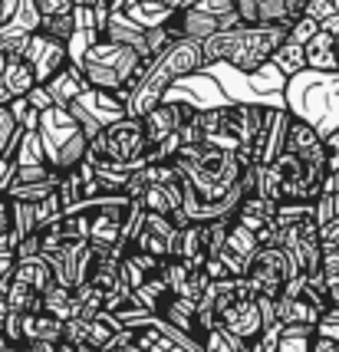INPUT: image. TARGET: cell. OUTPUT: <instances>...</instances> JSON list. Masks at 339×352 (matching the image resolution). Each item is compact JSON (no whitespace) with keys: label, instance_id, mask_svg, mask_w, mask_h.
Wrapping results in <instances>:
<instances>
[{"label":"cell","instance_id":"7a4b0ae2","mask_svg":"<svg viewBox=\"0 0 339 352\" xmlns=\"http://www.w3.org/2000/svg\"><path fill=\"white\" fill-rule=\"evenodd\" d=\"M287 40H290V23H254V27L241 23L234 30H221L208 36L201 50H204L208 66L228 63L234 69H241L244 76H257Z\"/></svg>","mask_w":339,"mask_h":352},{"label":"cell","instance_id":"8d00e7d4","mask_svg":"<svg viewBox=\"0 0 339 352\" xmlns=\"http://www.w3.org/2000/svg\"><path fill=\"white\" fill-rule=\"evenodd\" d=\"M3 201H7V195H3V191H0V204H3Z\"/></svg>","mask_w":339,"mask_h":352},{"label":"cell","instance_id":"9c48e42d","mask_svg":"<svg viewBox=\"0 0 339 352\" xmlns=\"http://www.w3.org/2000/svg\"><path fill=\"white\" fill-rule=\"evenodd\" d=\"M217 326H221V329H228L231 336L244 339V342H257V339L263 336V313H261L257 296L234 303V307L217 320Z\"/></svg>","mask_w":339,"mask_h":352},{"label":"cell","instance_id":"4fadbf2b","mask_svg":"<svg viewBox=\"0 0 339 352\" xmlns=\"http://www.w3.org/2000/svg\"><path fill=\"white\" fill-rule=\"evenodd\" d=\"M274 214H277V204L274 201L261 198V195H250V198H244L241 204H237V211H234V221L241 224V228L247 230H257L267 228L270 221H274Z\"/></svg>","mask_w":339,"mask_h":352},{"label":"cell","instance_id":"836d02e7","mask_svg":"<svg viewBox=\"0 0 339 352\" xmlns=\"http://www.w3.org/2000/svg\"><path fill=\"white\" fill-rule=\"evenodd\" d=\"M109 352H145V349H142V346H135V342H132V346H122V349H109Z\"/></svg>","mask_w":339,"mask_h":352},{"label":"cell","instance_id":"f1b7e54d","mask_svg":"<svg viewBox=\"0 0 339 352\" xmlns=\"http://www.w3.org/2000/svg\"><path fill=\"white\" fill-rule=\"evenodd\" d=\"M14 267H17L14 254H0V280H7V276L14 274Z\"/></svg>","mask_w":339,"mask_h":352},{"label":"cell","instance_id":"74e56055","mask_svg":"<svg viewBox=\"0 0 339 352\" xmlns=\"http://www.w3.org/2000/svg\"><path fill=\"white\" fill-rule=\"evenodd\" d=\"M336 14H339V0H336Z\"/></svg>","mask_w":339,"mask_h":352},{"label":"cell","instance_id":"e0dca14e","mask_svg":"<svg viewBox=\"0 0 339 352\" xmlns=\"http://www.w3.org/2000/svg\"><path fill=\"white\" fill-rule=\"evenodd\" d=\"M316 145H323V135L307 122V119H296L293 116L290 125H287V142H283V152H309V148H316Z\"/></svg>","mask_w":339,"mask_h":352},{"label":"cell","instance_id":"d6a6232c","mask_svg":"<svg viewBox=\"0 0 339 352\" xmlns=\"http://www.w3.org/2000/svg\"><path fill=\"white\" fill-rule=\"evenodd\" d=\"M56 352H83V349H79V346H73V342H60V346H56Z\"/></svg>","mask_w":339,"mask_h":352},{"label":"cell","instance_id":"52a82bcc","mask_svg":"<svg viewBox=\"0 0 339 352\" xmlns=\"http://www.w3.org/2000/svg\"><path fill=\"white\" fill-rule=\"evenodd\" d=\"M23 60L33 66V73H36V86H47L60 69L69 66V46L36 30V33H30V40H27Z\"/></svg>","mask_w":339,"mask_h":352},{"label":"cell","instance_id":"6da1fadb","mask_svg":"<svg viewBox=\"0 0 339 352\" xmlns=\"http://www.w3.org/2000/svg\"><path fill=\"white\" fill-rule=\"evenodd\" d=\"M201 69H208V60H204L201 43L185 40V36L175 40V43H168L158 56L149 60L142 79L132 86V92L125 96V116L142 119V116L152 112L158 102H165V96L171 92V86H175L178 79L195 76Z\"/></svg>","mask_w":339,"mask_h":352},{"label":"cell","instance_id":"30bf717a","mask_svg":"<svg viewBox=\"0 0 339 352\" xmlns=\"http://www.w3.org/2000/svg\"><path fill=\"white\" fill-rule=\"evenodd\" d=\"M257 250H261L257 234H254V230H247V228H241V224L234 221L231 230H228V244H224V250H221L217 257H221V263L228 267V274L231 276H244Z\"/></svg>","mask_w":339,"mask_h":352},{"label":"cell","instance_id":"603a6c76","mask_svg":"<svg viewBox=\"0 0 339 352\" xmlns=\"http://www.w3.org/2000/svg\"><path fill=\"white\" fill-rule=\"evenodd\" d=\"M316 336L336 339L339 342V307H329L323 316H320V322H316Z\"/></svg>","mask_w":339,"mask_h":352},{"label":"cell","instance_id":"ac0fdd59","mask_svg":"<svg viewBox=\"0 0 339 352\" xmlns=\"http://www.w3.org/2000/svg\"><path fill=\"white\" fill-rule=\"evenodd\" d=\"M43 313H50V316H56V320H63V322L76 320V296H73V290L53 283V287L43 293Z\"/></svg>","mask_w":339,"mask_h":352},{"label":"cell","instance_id":"4316f807","mask_svg":"<svg viewBox=\"0 0 339 352\" xmlns=\"http://www.w3.org/2000/svg\"><path fill=\"white\" fill-rule=\"evenodd\" d=\"M320 241H323V247H339V217H333L326 228H320Z\"/></svg>","mask_w":339,"mask_h":352},{"label":"cell","instance_id":"484cf974","mask_svg":"<svg viewBox=\"0 0 339 352\" xmlns=\"http://www.w3.org/2000/svg\"><path fill=\"white\" fill-rule=\"evenodd\" d=\"M27 102H30L36 112H47V109H53V96H50L47 86H33L30 96H27Z\"/></svg>","mask_w":339,"mask_h":352},{"label":"cell","instance_id":"277c9868","mask_svg":"<svg viewBox=\"0 0 339 352\" xmlns=\"http://www.w3.org/2000/svg\"><path fill=\"white\" fill-rule=\"evenodd\" d=\"M86 162L89 165H109V168H119V171H135L142 165L155 162V148H152V142H149V135H145L142 119L125 116L119 122L106 125L89 142Z\"/></svg>","mask_w":339,"mask_h":352},{"label":"cell","instance_id":"4dcf8cb0","mask_svg":"<svg viewBox=\"0 0 339 352\" xmlns=\"http://www.w3.org/2000/svg\"><path fill=\"white\" fill-rule=\"evenodd\" d=\"M326 195H339V168L333 171V175H329V178H326V188H323Z\"/></svg>","mask_w":339,"mask_h":352},{"label":"cell","instance_id":"83f0119b","mask_svg":"<svg viewBox=\"0 0 339 352\" xmlns=\"http://www.w3.org/2000/svg\"><path fill=\"white\" fill-rule=\"evenodd\" d=\"M309 352H339V342L336 339H326V336H313Z\"/></svg>","mask_w":339,"mask_h":352},{"label":"cell","instance_id":"cb8c5ba5","mask_svg":"<svg viewBox=\"0 0 339 352\" xmlns=\"http://www.w3.org/2000/svg\"><path fill=\"white\" fill-rule=\"evenodd\" d=\"M43 254V234H27L20 244H17V261H27V257H40Z\"/></svg>","mask_w":339,"mask_h":352},{"label":"cell","instance_id":"d6986e66","mask_svg":"<svg viewBox=\"0 0 339 352\" xmlns=\"http://www.w3.org/2000/svg\"><path fill=\"white\" fill-rule=\"evenodd\" d=\"M20 138H23V129L14 119L10 106H0V158L3 162H14L17 148H20Z\"/></svg>","mask_w":339,"mask_h":352},{"label":"cell","instance_id":"d4e9b609","mask_svg":"<svg viewBox=\"0 0 339 352\" xmlns=\"http://www.w3.org/2000/svg\"><path fill=\"white\" fill-rule=\"evenodd\" d=\"M36 3V14L40 20L43 16H56V14H73L76 7H73V0H33Z\"/></svg>","mask_w":339,"mask_h":352},{"label":"cell","instance_id":"e575fe53","mask_svg":"<svg viewBox=\"0 0 339 352\" xmlns=\"http://www.w3.org/2000/svg\"><path fill=\"white\" fill-rule=\"evenodd\" d=\"M3 63H7V56H3V50H0V66H3Z\"/></svg>","mask_w":339,"mask_h":352},{"label":"cell","instance_id":"ba28073f","mask_svg":"<svg viewBox=\"0 0 339 352\" xmlns=\"http://www.w3.org/2000/svg\"><path fill=\"white\" fill-rule=\"evenodd\" d=\"M290 112L283 106L267 109V119H263L261 132L250 145V165H270L280 152H283V142H287V125H290Z\"/></svg>","mask_w":339,"mask_h":352},{"label":"cell","instance_id":"7402d4cb","mask_svg":"<svg viewBox=\"0 0 339 352\" xmlns=\"http://www.w3.org/2000/svg\"><path fill=\"white\" fill-rule=\"evenodd\" d=\"M316 33H320V23H316L313 16H307V14H300L290 23V40H293V43H300V46H307Z\"/></svg>","mask_w":339,"mask_h":352},{"label":"cell","instance_id":"5bb4252c","mask_svg":"<svg viewBox=\"0 0 339 352\" xmlns=\"http://www.w3.org/2000/svg\"><path fill=\"white\" fill-rule=\"evenodd\" d=\"M0 73H3V86L10 92V99H27L30 89L36 86V73H33V66L23 56H7Z\"/></svg>","mask_w":339,"mask_h":352},{"label":"cell","instance_id":"2e32d148","mask_svg":"<svg viewBox=\"0 0 339 352\" xmlns=\"http://www.w3.org/2000/svg\"><path fill=\"white\" fill-rule=\"evenodd\" d=\"M66 322L50 313H27L23 316V339L27 342H63Z\"/></svg>","mask_w":339,"mask_h":352},{"label":"cell","instance_id":"f546056e","mask_svg":"<svg viewBox=\"0 0 339 352\" xmlns=\"http://www.w3.org/2000/svg\"><path fill=\"white\" fill-rule=\"evenodd\" d=\"M56 346L60 342H27L23 349H17V352H56Z\"/></svg>","mask_w":339,"mask_h":352},{"label":"cell","instance_id":"ffe728a7","mask_svg":"<svg viewBox=\"0 0 339 352\" xmlns=\"http://www.w3.org/2000/svg\"><path fill=\"white\" fill-rule=\"evenodd\" d=\"M270 66H277L280 76H296V73L307 69V50H303L300 43H293V40H287V43L274 53Z\"/></svg>","mask_w":339,"mask_h":352},{"label":"cell","instance_id":"d590c367","mask_svg":"<svg viewBox=\"0 0 339 352\" xmlns=\"http://www.w3.org/2000/svg\"><path fill=\"white\" fill-rule=\"evenodd\" d=\"M336 60H339V33H336Z\"/></svg>","mask_w":339,"mask_h":352},{"label":"cell","instance_id":"8992f818","mask_svg":"<svg viewBox=\"0 0 339 352\" xmlns=\"http://www.w3.org/2000/svg\"><path fill=\"white\" fill-rule=\"evenodd\" d=\"M280 247L290 254L296 270L303 276H316L323 267V241H320V224L316 217L296 221V224H283L280 228Z\"/></svg>","mask_w":339,"mask_h":352},{"label":"cell","instance_id":"5b68a950","mask_svg":"<svg viewBox=\"0 0 339 352\" xmlns=\"http://www.w3.org/2000/svg\"><path fill=\"white\" fill-rule=\"evenodd\" d=\"M296 276H303L296 270V263L290 261V254L283 247H261L254 254V261L247 267L244 280L250 283L254 296H270V300H280L283 290L290 287Z\"/></svg>","mask_w":339,"mask_h":352},{"label":"cell","instance_id":"9a60e30c","mask_svg":"<svg viewBox=\"0 0 339 352\" xmlns=\"http://www.w3.org/2000/svg\"><path fill=\"white\" fill-rule=\"evenodd\" d=\"M14 280H20V283H27L30 290H36V293H47L56 280H53V270H50V263H47V257L40 254V257H27V261H17V267H14Z\"/></svg>","mask_w":339,"mask_h":352},{"label":"cell","instance_id":"3957f363","mask_svg":"<svg viewBox=\"0 0 339 352\" xmlns=\"http://www.w3.org/2000/svg\"><path fill=\"white\" fill-rule=\"evenodd\" d=\"M83 69V76L89 82V89L99 92H112L119 96L125 106V96L132 92V86L142 79L145 66H149V56H142L139 50L125 43H112V40H96L76 63Z\"/></svg>","mask_w":339,"mask_h":352},{"label":"cell","instance_id":"7c38bea8","mask_svg":"<svg viewBox=\"0 0 339 352\" xmlns=\"http://www.w3.org/2000/svg\"><path fill=\"white\" fill-rule=\"evenodd\" d=\"M303 50H307V69H316V73H339L336 36H333L329 30L320 27V33H316Z\"/></svg>","mask_w":339,"mask_h":352},{"label":"cell","instance_id":"1f68e13d","mask_svg":"<svg viewBox=\"0 0 339 352\" xmlns=\"http://www.w3.org/2000/svg\"><path fill=\"white\" fill-rule=\"evenodd\" d=\"M326 148H329L333 155H339V129H336V132H329V135H326Z\"/></svg>","mask_w":339,"mask_h":352},{"label":"cell","instance_id":"8fae6325","mask_svg":"<svg viewBox=\"0 0 339 352\" xmlns=\"http://www.w3.org/2000/svg\"><path fill=\"white\" fill-rule=\"evenodd\" d=\"M50 96H53V106L60 109H69L73 102H79L86 92H89V82H86V76H83V69H79L76 63H69L66 69H60L56 76L47 82Z\"/></svg>","mask_w":339,"mask_h":352},{"label":"cell","instance_id":"44dd1931","mask_svg":"<svg viewBox=\"0 0 339 352\" xmlns=\"http://www.w3.org/2000/svg\"><path fill=\"white\" fill-rule=\"evenodd\" d=\"M40 33H47L53 40H60V43H73V36H76V14H56V16H43L40 20Z\"/></svg>","mask_w":339,"mask_h":352}]
</instances>
